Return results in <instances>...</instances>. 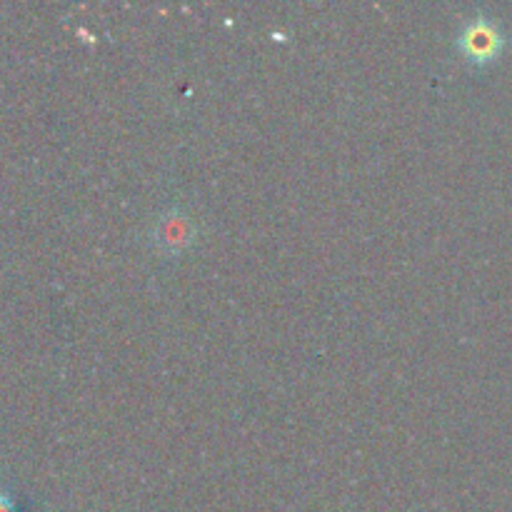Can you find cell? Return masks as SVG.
<instances>
[{
	"mask_svg": "<svg viewBox=\"0 0 512 512\" xmlns=\"http://www.w3.org/2000/svg\"><path fill=\"white\" fill-rule=\"evenodd\" d=\"M455 50L473 68H488V65L498 63L505 50H508V35H505L503 25L498 20L478 13L458 28Z\"/></svg>",
	"mask_w": 512,
	"mask_h": 512,
	"instance_id": "1",
	"label": "cell"
},
{
	"mask_svg": "<svg viewBox=\"0 0 512 512\" xmlns=\"http://www.w3.org/2000/svg\"><path fill=\"white\" fill-rule=\"evenodd\" d=\"M153 240H155V248H158L160 255L175 258V255L185 253V250L195 243L193 218H190V215L180 208L168 210V213H163L158 218Z\"/></svg>",
	"mask_w": 512,
	"mask_h": 512,
	"instance_id": "2",
	"label": "cell"
},
{
	"mask_svg": "<svg viewBox=\"0 0 512 512\" xmlns=\"http://www.w3.org/2000/svg\"><path fill=\"white\" fill-rule=\"evenodd\" d=\"M0 512H15V503L3 488H0Z\"/></svg>",
	"mask_w": 512,
	"mask_h": 512,
	"instance_id": "3",
	"label": "cell"
}]
</instances>
